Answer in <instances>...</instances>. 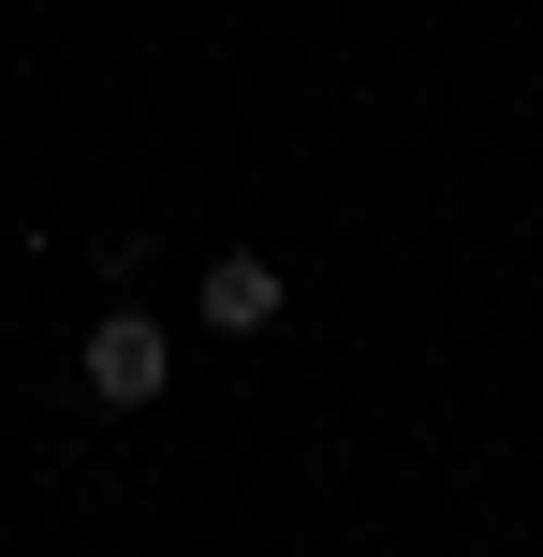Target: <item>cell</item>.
Returning <instances> with one entry per match:
<instances>
[{"instance_id": "obj_1", "label": "cell", "mask_w": 543, "mask_h": 557, "mask_svg": "<svg viewBox=\"0 0 543 557\" xmlns=\"http://www.w3.org/2000/svg\"><path fill=\"white\" fill-rule=\"evenodd\" d=\"M74 367H88V396H103V411H147V396L176 382V352H162V323H147V308H103Z\"/></svg>"}, {"instance_id": "obj_2", "label": "cell", "mask_w": 543, "mask_h": 557, "mask_svg": "<svg viewBox=\"0 0 543 557\" xmlns=\"http://www.w3.org/2000/svg\"><path fill=\"white\" fill-rule=\"evenodd\" d=\"M206 323H221V337H264V323H280V264H264V250H221V264H206Z\"/></svg>"}]
</instances>
